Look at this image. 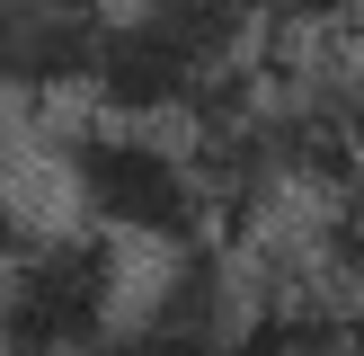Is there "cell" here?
Instances as JSON below:
<instances>
[{
    "mask_svg": "<svg viewBox=\"0 0 364 356\" xmlns=\"http://www.w3.org/2000/svg\"><path fill=\"white\" fill-rule=\"evenodd\" d=\"M223 356H364V312L320 285H284V294H258L240 312Z\"/></svg>",
    "mask_w": 364,
    "mask_h": 356,
    "instance_id": "cell-6",
    "label": "cell"
},
{
    "mask_svg": "<svg viewBox=\"0 0 364 356\" xmlns=\"http://www.w3.org/2000/svg\"><path fill=\"white\" fill-rule=\"evenodd\" d=\"M116 0H0V89L27 107L98 89Z\"/></svg>",
    "mask_w": 364,
    "mask_h": 356,
    "instance_id": "cell-5",
    "label": "cell"
},
{
    "mask_svg": "<svg viewBox=\"0 0 364 356\" xmlns=\"http://www.w3.org/2000/svg\"><path fill=\"white\" fill-rule=\"evenodd\" d=\"M249 0H116V36L89 98L116 125H205L249 89Z\"/></svg>",
    "mask_w": 364,
    "mask_h": 356,
    "instance_id": "cell-1",
    "label": "cell"
},
{
    "mask_svg": "<svg viewBox=\"0 0 364 356\" xmlns=\"http://www.w3.org/2000/svg\"><path fill=\"white\" fill-rule=\"evenodd\" d=\"M355 27H364V18H355Z\"/></svg>",
    "mask_w": 364,
    "mask_h": 356,
    "instance_id": "cell-8",
    "label": "cell"
},
{
    "mask_svg": "<svg viewBox=\"0 0 364 356\" xmlns=\"http://www.w3.org/2000/svg\"><path fill=\"white\" fill-rule=\"evenodd\" d=\"M134 303L124 241L89 223L36 231L0 258V356H98Z\"/></svg>",
    "mask_w": 364,
    "mask_h": 356,
    "instance_id": "cell-3",
    "label": "cell"
},
{
    "mask_svg": "<svg viewBox=\"0 0 364 356\" xmlns=\"http://www.w3.org/2000/svg\"><path fill=\"white\" fill-rule=\"evenodd\" d=\"M63 187L80 205V223L107 231V241H151L160 258L213 249L223 196H213L196 142H178L169 125H116V116L71 125L63 134Z\"/></svg>",
    "mask_w": 364,
    "mask_h": 356,
    "instance_id": "cell-2",
    "label": "cell"
},
{
    "mask_svg": "<svg viewBox=\"0 0 364 356\" xmlns=\"http://www.w3.org/2000/svg\"><path fill=\"white\" fill-rule=\"evenodd\" d=\"M276 27H320V18H364V0H249Z\"/></svg>",
    "mask_w": 364,
    "mask_h": 356,
    "instance_id": "cell-7",
    "label": "cell"
},
{
    "mask_svg": "<svg viewBox=\"0 0 364 356\" xmlns=\"http://www.w3.org/2000/svg\"><path fill=\"white\" fill-rule=\"evenodd\" d=\"M249 294L223 267V249H178L151 267V285H134L124 320L107 330L98 356H223L240 330Z\"/></svg>",
    "mask_w": 364,
    "mask_h": 356,
    "instance_id": "cell-4",
    "label": "cell"
}]
</instances>
